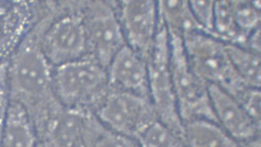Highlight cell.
Returning <instances> with one entry per match:
<instances>
[{
	"mask_svg": "<svg viewBox=\"0 0 261 147\" xmlns=\"http://www.w3.org/2000/svg\"><path fill=\"white\" fill-rule=\"evenodd\" d=\"M42 28L37 24L7 61L10 99L22 104L36 127L59 103L53 88V66L40 46Z\"/></svg>",
	"mask_w": 261,
	"mask_h": 147,
	"instance_id": "cell-1",
	"label": "cell"
},
{
	"mask_svg": "<svg viewBox=\"0 0 261 147\" xmlns=\"http://www.w3.org/2000/svg\"><path fill=\"white\" fill-rule=\"evenodd\" d=\"M53 88L63 106L94 113L110 90L106 67L89 56L53 67Z\"/></svg>",
	"mask_w": 261,
	"mask_h": 147,
	"instance_id": "cell-2",
	"label": "cell"
},
{
	"mask_svg": "<svg viewBox=\"0 0 261 147\" xmlns=\"http://www.w3.org/2000/svg\"><path fill=\"white\" fill-rule=\"evenodd\" d=\"M182 40L191 68L206 83L220 86L233 96L248 85L232 66L226 42L221 39L196 30L185 33Z\"/></svg>",
	"mask_w": 261,
	"mask_h": 147,
	"instance_id": "cell-3",
	"label": "cell"
},
{
	"mask_svg": "<svg viewBox=\"0 0 261 147\" xmlns=\"http://www.w3.org/2000/svg\"><path fill=\"white\" fill-rule=\"evenodd\" d=\"M169 35L171 79L183 124L197 118H207L218 122L212 109L208 84L191 68L186 54L182 37Z\"/></svg>",
	"mask_w": 261,
	"mask_h": 147,
	"instance_id": "cell-4",
	"label": "cell"
},
{
	"mask_svg": "<svg viewBox=\"0 0 261 147\" xmlns=\"http://www.w3.org/2000/svg\"><path fill=\"white\" fill-rule=\"evenodd\" d=\"M147 65L149 96L157 118L184 140V124L177 108L171 75L169 35L161 22L147 58Z\"/></svg>",
	"mask_w": 261,
	"mask_h": 147,
	"instance_id": "cell-5",
	"label": "cell"
},
{
	"mask_svg": "<svg viewBox=\"0 0 261 147\" xmlns=\"http://www.w3.org/2000/svg\"><path fill=\"white\" fill-rule=\"evenodd\" d=\"M101 127L94 112L67 108L59 102L36 127L38 146H96Z\"/></svg>",
	"mask_w": 261,
	"mask_h": 147,
	"instance_id": "cell-6",
	"label": "cell"
},
{
	"mask_svg": "<svg viewBox=\"0 0 261 147\" xmlns=\"http://www.w3.org/2000/svg\"><path fill=\"white\" fill-rule=\"evenodd\" d=\"M95 114L112 130L137 143L145 129L158 118L150 98L113 89Z\"/></svg>",
	"mask_w": 261,
	"mask_h": 147,
	"instance_id": "cell-7",
	"label": "cell"
},
{
	"mask_svg": "<svg viewBox=\"0 0 261 147\" xmlns=\"http://www.w3.org/2000/svg\"><path fill=\"white\" fill-rule=\"evenodd\" d=\"M40 42L53 67L87 56V35L81 12H68L42 20Z\"/></svg>",
	"mask_w": 261,
	"mask_h": 147,
	"instance_id": "cell-8",
	"label": "cell"
},
{
	"mask_svg": "<svg viewBox=\"0 0 261 147\" xmlns=\"http://www.w3.org/2000/svg\"><path fill=\"white\" fill-rule=\"evenodd\" d=\"M87 35L88 55L104 67L126 44L115 10L99 4L81 12Z\"/></svg>",
	"mask_w": 261,
	"mask_h": 147,
	"instance_id": "cell-9",
	"label": "cell"
},
{
	"mask_svg": "<svg viewBox=\"0 0 261 147\" xmlns=\"http://www.w3.org/2000/svg\"><path fill=\"white\" fill-rule=\"evenodd\" d=\"M208 91L218 124L239 146H260L261 124L255 121L238 100L223 88L208 84Z\"/></svg>",
	"mask_w": 261,
	"mask_h": 147,
	"instance_id": "cell-10",
	"label": "cell"
},
{
	"mask_svg": "<svg viewBox=\"0 0 261 147\" xmlns=\"http://www.w3.org/2000/svg\"><path fill=\"white\" fill-rule=\"evenodd\" d=\"M116 14L126 44L147 60L159 28L156 2L155 0H120Z\"/></svg>",
	"mask_w": 261,
	"mask_h": 147,
	"instance_id": "cell-11",
	"label": "cell"
},
{
	"mask_svg": "<svg viewBox=\"0 0 261 147\" xmlns=\"http://www.w3.org/2000/svg\"><path fill=\"white\" fill-rule=\"evenodd\" d=\"M106 72L110 89L150 98L146 59L128 45L116 53Z\"/></svg>",
	"mask_w": 261,
	"mask_h": 147,
	"instance_id": "cell-12",
	"label": "cell"
},
{
	"mask_svg": "<svg viewBox=\"0 0 261 147\" xmlns=\"http://www.w3.org/2000/svg\"><path fill=\"white\" fill-rule=\"evenodd\" d=\"M36 127L22 104L10 99L2 133L1 146H38Z\"/></svg>",
	"mask_w": 261,
	"mask_h": 147,
	"instance_id": "cell-13",
	"label": "cell"
},
{
	"mask_svg": "<svg viewBox=\"0 0 261 147\" xmlns=\"http://www.w3.org/2000/svg\"><path fill=\"white\" fill-rule=\"evenodd\" d=\"M184 141L190 146H239L218 122L197 118L184 124Z\"/></svg>",
	"mask_w": 261,
	"mask_h": 147,
	"instance_id": "cell-14",
	"label": "cell"
},
{
	"mask_svg": "<svg viewBox=\"0 0 261 147\" xmlns=\"http://www.w3.org/2000/svg\"><path fill=\"white\" fill-rule=\"evenodd\" d=\"M155 2L159 22L164 24L169 34L182 37L185 33L191 31L204 30L192 14L189 0H155Z\"/></svg>",
	"mask_w": 261,
	"mask_h": 147,
	"instance_id": "cell-15",
	"label": "cell"
},
{
	"mask_svg": "<svg viewBox=\"0 0 261 147\" xmlns=\"http://www.w3.org/2000/svg\"><path fill=\"white\" fill-rule=\"evenodd\" d=\"M226 47L232 66L241 79L247 85L260 88V54L236 43L226 42Z\"/></svg>",
	"mask_w": 261,
	"mask_h": 147,
	"instance_id": "cell-16",
	"label": "cell"
},
{
	"mask_svg": "<svg viewBox=\"0 0 261 147\" xmlns=\"http://www.w3.org/2000/svg\"><path fill=\"white\" fill-rule=\"evenodd\" d=\"M139 146H185V141L159 118L151 122L138 139Z\"/></svg>",
	"mask_w": 261,
	"mask_h": 147,
	"instance_id": "cell-17",
	"label": "cell"
},
{
	"mask_svg": "<svg viewBox=\"0 0 261 147\" xmlns=\"http://www.w3.org/2000/svg\"><path fill=\"white\" fill-rule=\"evenodd\" d=\"M216 2V0H189L192 14L198 24L206 32L213 35Z\"/></svg>",
	"mask_w": 261,
	"mask_h": 147,
	"instance_id": "cell-18",
	"label": "cell"
},
{
	"mask_svg": "<svg viewBox=\"0 0 261 147\" xmlns=\"http://www.w3.org/2000/svg\"><path fill=\"white\" fill-rule=\"evenodd\" d=\"M244 109L259 124H261L260 88L246 86L236 96Z\"/></svg>",
	"mask_w": 261,
	"mask_h": 147,
	"instance_id": "cell-19",
	"label": "cell"
},
{
	"mask_svg": "<svg viewBox=\"0 0 261 147\" xmlns=\"http://www.w3.org/2000/svg\"><path fill=\"white\" fill-rule=\"evenodd\" d=\"M10 95L7 75V61L0 64V146L4 122L9 107Z\"/></svg>",
	"mask_w": 261,
	"mask_h": 147,
	"instance_id": "cell-20",
	"label": "cell"
},
{
	"mask_svg": "<svg viewBox=\"0 0 261 147\" xmlns=\"http://www.w3.org/2000/svg\"><path fill=\"white\" fill-rule=\"evenodd\" d=\"M81 0H46L48 9L50 10V17L68 12H76L74 8Z\"/></svg>",
	"mask_w": 261,
	"mask_h": 147,
	"instance_id": "cell-21",
	"label": "cell"
},
{
	"mask_svg": "<svg viewBox=\"0 0 261 147\" xmlns=\"http://www.w3.org/2000/svg\"><path fill=\"white\" fill-rule=\"evenodd\" d=\"M243 46L260 54V26L255 29L248 35Z\"/></svg>",
	"mask_w": 261,
	"mask_h": 147,
	"instance_id": "cell-22",
	"label": "cell"
}]
</instances>
